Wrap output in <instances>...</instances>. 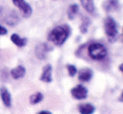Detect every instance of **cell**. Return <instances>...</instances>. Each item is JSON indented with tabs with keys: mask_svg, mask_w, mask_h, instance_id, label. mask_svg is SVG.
Returning a JSON list of instances; mask_svg holds the SVG:
<instances>
[{
	"mask_svg": "<svg viewBox=\"0 0 123 114\" xmlns=\"http://www.w3.org/2000/svg\"><path fill=\"white\" fill-rule=\"evenodd\" d=\"M70 35V29L65 26H57L51 30L48 39L55 45H62Z\"/></svg>",
	"mask_w": 123,
	"mask_h": 114,
	"instance_id": "cell-1",
	"label": "cell"
},
{
	"mask_svg": "<svg viewBox=\"0 0 123 114\" xmlns=\"http://www.w3.org/2000/svg\"><path fill=\"white\" fill-rule=\"evenodd\" d=\"M104 30L110 42H115L118 36V29L116 20L112 17L107 16L104 19Z\"/></svg>",
	"mask_w": 123,
	"mask_h": 114,
	"instance_id": "cell-2",
	"label": "cell"
},
{
	"mask_svg": "<svg viewBox=\"0 0 123 114\" xmlns=\"http://www.w3.org/2000/svg\"><path fill=\"white\" fill-rule=\"evenodd\" d=\"M88 55L94 60H101L107 56V50L104 44L98 42L91 43L88 46Z\"/></svg>",
	"mask_w": 123,
	"mask_h": 114,
	"instance_id": "cell-3",
	"label": "cell"
},
{
	"mask_svg": "<svg viewBox=\"0 0 123 114\" xmlns=\"http://www.w3.org/2000/svg\"><path fill=\"white\" fill-rule=\"evenodd\" d=\"M13 4L20 10L25 18H29L32 14V8L25 0H12Z\"/></svg>",
	"mask_w": 123,
	"mask_h": 114,
	"instance_id": "cell-4",
	"label": "cell"
},
{
	"mask_svg": "<svg viewBox=\"0 0 123 114\" xmlns=\"http://www.w3.org/2000/svg\"><path fill=\"white\" fill-rule=\"evenodd\" d=\"M72 96L77 100H83L87 97L88 91L86 87H85L82 85H77L71 89L70 91Z\"/></svg>",
	"mask_w": 123,
	"mask_h": 114,
	"instance_id": "cell-5",
	"label": "cell"
},
{
	"mask_svg": "<svg viewBox=\"0 0 123 114\" xmlns=\"http://www.w3.org/2000/svg\"><path fill=\"white\" fill-rule=\"evenodd\" d=\"M0 97H1L2 101H3L5 107H7V108L11 107V95H10L9 91H8V89L6 87H4V86L0 88Z\"/></svg>",
	"mask_w": 123,
	"mask_h": 114,
	"instance_id": "cell-6",
	"label": "cell"
},
{
	"mask_svg": "<svg viewBox=\"0 0 123 114\" xmlns=\"http://www.w3.org/2000/svg\"><path fill=\"white\" fill-rule=\"evenodd\" d=\"M93 77V70L90 68H83L78 72V79L81 82H89Z\"/></svg>",
	"mask_w": 123,
	"mask_h": 114,
	"instance_id": "cell-7",
	"label": "cell"
},
{
	"mask_svg": "<svg viewBox=\"0 0 123 114\" xmlns=\"http://www.w3.org/2000/svg\"><path fill=\"white\" fill-rule=\"evenodd\" d=\"M40 80L46 83H49L52 82V66L47 65L43 68L42 74L40 76Z\"/></svg>",
	"mask_w": 123,
	"mask_h": 114,
	"instance_id": "cell-8",
	"label": "cell"
},
{
	"mask_svg": "<svg viewBox=\"0 0 123 114\" xmlns=\"http://www.w3.org/2000/svg\"><path fill=\"white\" fill-rule=\"evenodd\" d=\"M25 73H26V70L23 65H18V66L15 67V68L12 69L11 72H10L11 76L13 77V79H15V80H18V79H20V78H22V77H24Z\"/></svg>",
	"mask_w": 123,
	"mask_h": 114,
	"instance_id": "cell-9",
	"label": "cell"
},
{
	"mask_svg": "<svg viewBox=\"0 0 123 114\" xmlns=\"http://www.w3.org/2000/svg\"><path fill=\"white\" fill-rule=\"evenodd\" d=\"M118 4L119 0H105L102 4V7L106 12H111L117 9Z\"/></svg>",
	"mask_w": 123,
	"mask_h": 114,
	"instance_id": "cell-10",
	"label": "cell"
},
{
	"mask_svg": "<svg viewBox=\"0 0 123 114\" xmlns=\"http://www.w3.org/2000/svg\"><path fill=\"white\" fill-rule=\"evenodd\" d=\"M11 40L15 45L18 46V47H24L26 45L28 42V39L26 38H22L18 35V34H13L11 35Z\"/></svg>",
	"mask_w": 123,
	"mask_h": 114,
	"instance_id": "cell-11",
	"label": "cell"
},
{
	"mask_svg": "<svg viewBox=\"0 0 123 114\" xmlns=\"http://www.w3.org/2000/svg\"><path fill=\"white\" fill-rule=\"evenodd\" d=\"M48 51V47L45 44L42 43V44H39L36 46L35 49V53L36 56H38L39 59H44L46 57V54H47Z\"/></svg>",
	"mask_w": 123,
	"mask_h": 114,
	"instance_id": "cell-12",
	"label": "cell"
},
{
	"mask_svg": "<svg viewBox=\"0 0 123 114\" xmlns=\"http://www.w3.org/2000/svg\"><path fill=\"white\" fill-rule=\"evenodd\" d=\"M95 110V107L91 103H85L79 106V113L80 114H93Z\"/></svg>",
	"mask_w": 123,
	"mask_h": 114,
	"instance_id": "cell-13",
	"label": "cell"
},
{
	"mask_svg": "<svg viewBox=\"0 0 123 114\" xmlns=\"http://www.w3.org/2000/svg\"><path fill=\"white\" fill-rule=\"evenodd\" d=\"M81 5L83 8L89 13H94L95 11V5L94 0H80Z\"/></svg>",
	"mask_w": 123,
	"mask_h": 114,
	"instance_id": "cell-14",
	"label": "cell"
},
{
	"mask_svg": "<svg viewBox=\"0 0 123 114\" xmlns=\"http://www.w3.org/2000/svg\"><path fill=\"white\" fill-rule=\"evenodd\" d=\"M78 11H79V6L76 3H73L71 4L68 8V11H67V15H68L69 19L72 20L74 19L75 15L77 14Z\"/></svg>",
	"mask_w": 123,
	"mask_h": 114,
	"instance_id": "cell-15",
	"label": "cell"
},
{
	"mask_svg": "<svg viewBox=\"0 0 123 114\" xmlns=\"http://www.w3.org/2000/svg\"><path fill=\"white\" fill-rule=\"evenodd\" d=\"M44 99V96L41 92H35L32 94L29 97V102L32 105H35L39 103L40 101H43Z\"/></svg>",
	"mask_w": 123,
	"mask_h": 114,
	"instance_id": "cell-16",
	"label": "cell"
},
{
	"mask_svg": "<svg viewBox=\"0 0 123 114\" xmlns=\"http://www.w3.org/2000/svg\"><path fill=\"white\" fill-rule=\"evenodd\" d=\"M90 24H91V21H90V19L87 17L83 18L82 23H81V25H80V32L82 33V34H86V33L87 32V29H88V27H89Z\"/></svg>",
	"mask_w": 123,
	"mask_h": 114,
	"instance_id": "cell-17",
	"label": "cell"
},
{
	"mask_svg": "<svg viewBox=\"0 0 123 114\" xmlns=\"http://www.w3.org/2000/svg\"><path fill=\"white\" fill-rule=\"evenodd\" d=\"M67 70H68V73L70 75V76L73 77L76 75L77 73V69L74 66V65H67Z\"/></svg>",
	"mask_w": 123,
	"mask_h": 114,
	"instance_id": "cell-18",
	"label": "cell"
},
{
	"mask_svg": "<svg viewBox=\"0 0 123 114\" xmlns=\"http://www.w3.org/2000/svg\"><path fill=\"white\" fill-rule=\"evenodd\" d=\"M7 33H8V30H7L4 27L2 26V25H0V35H4V34H6Z\"/></svg>",
	"mask_w": 123,
	"mask_h": 114,
	"instance_id": "cell-19",
	"label": "cell"
},
{
	"mask_svg": "<svg viewBox=\"0 0 123 114\" xmlns=\"http://www.w3.org/2000/svg\"><path fill=\"white\" fill-rule=\"evenodd\" d=\"M38 114H52V113L49 111H41V112H39Z\"/></svg>",
	"mask_w": 123,
	"mask_h": 114,
	"instance_id": "cell-20",
	"label": "cell"
},
{
	"mask_svg": "<svg viewBox=\"0 0 123 114\" xmlns=\"http://www.w3.org/2000/svg\"><path fill=\"white\" fill-rule=\"evenodd\" d=\"M119 70H120L121 71H122V73H123V63L120 65V66H119Z\"/></svg>",
	"mask_w": 123,
	"mask_h": 114,
	"instance_id": "cell-21",
	"label": "cell"
},
{
	"mask_svg": "<svg viewBox=\"0 0 123 114\" xmlns=\"http://www.w3.org/2000/svg\"><path fill=\"white\" fill-rule=\"evenodd\" d=\"M121 98H122V100L123 101V91H122V97H121Z\"/></svg>",
	"mask_w": 123,
	"mask_h": 114,
	"instance_id": "cell-22",
	"label": "cell"
},
{
	"mask_svg": "<svg viewBox=\"0 0 123 114\" xmlns=\"http://www.w3.org/2000/svg\"><path fill=\"white\" fill-rule=\"evenodd\" d=\"M122 34H123V30H122Z\"/></svg>",
	"mask_w": 123,
	"mask_h": 114,
	"instance_id": "cell-23",
	"label": "cell"
}]
</instances>
